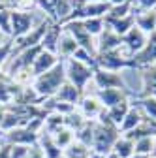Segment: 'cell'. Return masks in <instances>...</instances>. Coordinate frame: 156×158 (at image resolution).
<instances>
[{
  "instance_id": "cell-4",
  "label": "cell",
  "mask_w": 156,
  "mask_h": 158,
  "mask_svg": "<svg viewBox=\"0 0 156 158\" xmlns=\"http://www.w3.org/2000/svg\"><path fill=\"white\" fill-rule=\"evenodd\" d=\"M96 68L109 72H122V70H133V62L126 53H122V47H119L96 55Z\"/></svg>"
},
{
  "instance_id": "cell-25",
  "label": "cell",
  "mask_w": 156,
  "mask_h": 158,
  "mask_svg": "<svg viewBox=\"0 0 156 158\" xmlns=\"http://www.w3.org/2000/svg\"><path fill=\"white\" fill-rule=\"evenodd\" d=\"M53 139H55V143L60 147L62 151H66L73 141H75V132L72 130V128H68V126H64V128H60L56 134H53Z\"/></svg>"
},
{
  "instance_id": "cell-45",
  "label": "cell",
  "mask_w": 156,
  "mask_h": 158,
  "mask_svg": "<svg viewBox=\"0 0 156 158\" xmlns=\"http://www.w3.org/2000/svg\"><path fill=\"white\" fill-rule=\"evenodd\" d=\"M6 8V4H0V10H4Z\"/></svg>"
},
{
  "instance_id": "cell-36",
  "label": "cell",
  "mask_w": 156,
  "mask_h": 158,
  "mask_svg": "<svg viewBox=\"0 0 156 158\" xmlns=\"http://www.w3.org/2000/svg\"><path fill=\"white\" fill-rule=\"evenodd\" d=\"M87 2H94V0H72L73 8H75V6H83V4H87Z\"/></svg>"
},
{
  "instance_id": "cell-41",
  "label": "cell",
  "mask_w": 156,
  "mask_h": 158,
  "mask_svg": "<svg viewBox=\"0 0 156 158\" xmlns=\"http://www.w3.org/2000/svg\"><path fill=\"white\" fill-rule=\"evenodd\" d=\"M4 137H6V132H4L2 128H0V141H2V139H4Z\"/></svg>"
},
{
  "instance_id": "cell-26",
  "label": "cell",
  "mask_w": 156,
  "mask_h": 158,
  "mask_svg": "<svg viewBox=\"0 0 156 158\" xmlns=\"http://www.w3.org/2000/svg\"><path fill=\"white\" fill-rule=\"evenodd\" d=\"M111 152H115L117 156H121V158H130L133 154V141L128 139L126 135H119V139L115 141V147H113Z\"/></svg>"
},
{
  "instance_id": "cell-9",
  "label": "cell",
  "mask_w": 156,
  "mask_h": 158,
  "mask_svg": "<svg viewBox=\"0 0 156 158\" xmlns=\"http://www.w3.org/2000/svg\"><path fill=\"white\" fill-rule=\"evenodd\" d=\"M38 139H40V134L28 130L27 126L13 128V130L6 132V137H4V141H8L11 145H25V147H36Z\"/></svg>"
},
{
  "instance_id": "cell-47",
  "label": "cell",
  "mask_w": 156,
  "mask_h": 158,
  "mask_svg": "<svg viewBox=\"0 0 156 158\" xmlns=\"http://www.w3.org/2000/svg\"><path fill=\"white\" fill-rule=\"evenodd\" d=\"M6 4H8V2H6Z\"/></svg>"
},
{
  "instance_id": "cell-32",
  "label": "cell",
  "mask_w": 156,
  "mask_h": 158,
  "mask_svg": "<svg viewBox=\"0 0 156 158\" xmlns=\"http://www.w3.org/2000/svg\"><path fill=\"white\" fill-rule=\"evenodd\" d=\"M32 147H25V145H13L11 147V158H28Z\"/></svg>"
},
{
  "instance_id": "cell-46",
  "label": "cell",
  "mask_w": 156,
  "mask_h": 158,
  "mask_svg": "<svg viewBox=\"0 0 156 158\" xmlns=\"http://www.w3.org/2000/svg\"><path fill=\"white\" fill-rule=\"evenodd\" d=\"M154 11H156V8H154Z\"/></svg>"
},
{
  "instance_id": "cell-30",
  "label": "cell",
  "mask_w": 156,
  "mask_h": 158,
  "mask_svg": "<svg viewBox=\"0 0 156 158\" xmlns=\"http://www.w3.org/2000/svg\"><path fill=\"white\" fill-rule=\"evenodd\" d=\"M0 32L11 38V8L8 6L4 10H0Z\"/></svg>"
},
{
  "instance_id": "cell-27",
  "label": "cell",
  "mask_w": 156,
  "mask_h": 158,
  "mask_svg": "<svg viewBox=\"0 0 156 158\" xmlns=\"http://www.w3.org/2000/svg\"><path fill=\"white\" fill-rule=\"evenodd\" d=\"M128 15H133V0L119 4V6H111L105 19H122V17H128Z\"/></svg>"
},
{
  "instance_id": "cell-17",
  "label": "cell",
  "mask_w": 156,
  "mask_h": 158,
  "mask_svg": "<svg viewBox=\"0 0 156 158\" xmlns=\"http://www.w3.org/2000/svg\"><path fill=\"white\" fill-rule=\"evenodd\" d=\"M83 94H85V92H81L79 89H75L72 83L66 81L60 89H58V92L53 96V100L64 102V104H70V106H75V107H77V104H79V100H81Z\"/></svg>"
},
{
  "instance_id": "cell-37",
  "label": "cell",
  "mask_w": 156,
  "mask_h": 158,
  "mask_svg": "<svg viewBox=\"0 0 156 158\" xmlns=\"http://www.w3.org/2000/svg\"><path fill=\"white\" fill-rule=\"evenodd\" d=\"M111 6H119V4H124V2H130V0H107Z\"/></svg>"
},
{
  "instance_id": "cell-39",
  "label": "cell",
  "mask_w": 156,
  "mask_h": 158,
  "mask_svg": "<svg viewBox=\"0 0 156 158\" xmlns=\"http://www.w3.org/2000/svg\"><path fill=\"white\" fill-rule=\"evenodd\" d=\"M4 115H6V107H4V106H0V123H2Z\"/></svg>"
},
{
  "instance_id": "cell-29",
  "label": "cell",
  "mask_w": 156,
  "mask_h": 158,
  "mask_svg": "<svg viewBox=\"0 0 156 158\" xmlns=\"http://www.w3.org/2000/svg\"><path fill=\"white\" fill-rule=\"evenodd\" d=\"M154 137H156V135H154ZM154 137H141V139L133 141V152H135V154H147V156H152Z\"/></svg>"
},
{
  "instance_id": "cell-18",
  "label": "cell",
  "mask_w": 156,
  "mask_h": 158,
  "mask_svg": "<svg viewBox=\"0 0 156 158\" xmlns=\"http://www.w3.org/2000/svg\"><path fill=\"white\" fill-rule=\"evenodd\" d=\"M77 49H79L77 42L72 38V34H68V32L62 28V34H60V38H58V45H56V55H58V58H60V60L72 58Z\"/></svg>"
},
{
  "instance_id": "cell-24",
  "label": "cell",
  "mask_w": 156,
  "mask_h": 158,
  "mask_svg": "<svg viewBox=\"0 0 156 158\" xmlns=\"http://www.w3.org/2000/svg\"><path fill=\"white\" fill-rule=\"evenodd\" d=\"M135 104L139 106V109L143 111V115L147 118L156 123V98L152 96H138L135 98Z\"/></svg>"
},
{
  "instance_id": "cell-6",
  "label": "cell",
  "mask_w": 156,
  "mask_h": 158,
  "mask_svg": "<svg viewBox=\"0 0 156 158\" xmlns=\"http://www.w3.org/2000/svg\"><path fill=\"white\" fill-rule=\"evenodd\" d=\"M36 19L32 11H23V10H11V40H19L27 36L34 27Z\"/></svg>"
},
{
  "instance_id": "cell-13",
  "label": "cell",
  "mask_w": 156,
  "mask_h": 158,
  "mask_svg": "<svg viewBox=\"0 0 156 158\" xmlns=\"http://www.w3.org/2000/svg\"><path fill=\"white\" fill-rule=\"evenodd\" d=\"M58 62H60V58H58L55 53H49V51L42 49V51H40V55L36 56V60H34V64H32L30 72H32V75H34V77H38V75H42V73H45V72L53 70Z\"/></svg>"
},
{
  "instance_id": "cell-28",
  "label": "cell",
  "mask_w": 156,
  "mask_h": 158,
  "mask_svg": "<svg viewBox=\"0 0 156 158\" xmlns=\"http://www.w3.org/2000/svg\"><path fill=\"white\" fill-rule=\"evenodd\" d=\"M85 30L92 36V38H98L104 28H105V21H104V17H94V19H85V21H81Z\"/></svg>"
},
{
  "instance_id": "cell-8",
  "label": "cell",
  "mask_w": 156,
  "mask_h": 158,
  "mask_svg": "<svg viewBox=\"0 0 156 158\" xmlns=\"http://www.w3.org/2000/svg\"><path fill=\"white\" fill-rule=\"evenodd\" d=\"M132 62H133V70H141L156 62V32L149 34L145 47L132 56Z\"/></svg>"
},
{
  "instance_id": "cell-2",
  "label": "cell",
  "mask_w": 156,
  "mask_h": 158,
  "mask_svg": "<svg viewBox=\"0 0 156 158\" xmlns=\"http://www.w3.org/2000/svg\"><path fill=\"white\" fill-rule=\"evenodd\" d=\"M66 83V72H64V60H60L53 70L42 73L32 79L30 87L34 89V92L38 94L40 100H51V98L58 92L62 85Z\"/></svg>"
},
{
  "instance_id": "cell-23",
  "label": "cell",
  "mask_w": 156,
  "mask_h": 158,
  "mask_svg": "<svg viewBox=\"0 0 156 158\" xmlns=\"http://www.w3.org/2000/svg\"><path fill=\"white\" fill-rule=\"evenodd\" d=\"M104 21H105V27H109L117 36H124L130 28L135 27V21H133V15H128V17H122V19H105L104 17Z\"/></svg>"
},
{
  "instance_id": "cell-10",
  "label": "cell",
  "mask_w": 156,
  "mask_h": 158,
  "mask_svg": "<svg viewBox=\"0 0 156 158\" xmlns=\"http://www.w3.org/2000/svg\"><path fill=\"white\" fill-rule=\"evenodd\" d=\"M94 96L100 100V104H102L104 109H109V107L121 104L124 100H132L133 94L130 90H122V89H102V90L96 89V94Z\"/></svg>"
},
{
  "instance_id": "cell-3",
  "label": "cell",
  "mask_w": 156,
  "mask_h": 158,
  "mask_svg": "<svg viewBox=\"0 0 156 158\" xmlns=\"http://www.w3.org/2000/svg\"><path fill=\"white\" fill-rule=\"evenodd\" d=\"M94 70L92 66L88 64H83L75 58H66L64 60V72H66V81L72 83L75 89H79L81 92H85L87 85L92 81V75H94Z\"/></svg>"
},
{
  "instance_id": "cell-15",
  "label": "cell",
  "mask_w": 156,
  "mask_h": 158,
  "mask_svg": "<svg viewBox=\"0 0 156 158\" xmlns=\"http://www.w3.org/2000/svg\"><path fill=\"white\" fill-rule=\"evenodd\" d=\"M133 21L135 27L143 30L147 36L156 32V11L154 10H138L133 11Z\"/></svg>"
},
{
  "instance_id": "cell-21",
  "label": "cell",
  "mask_w": 156,
  "mask_h": 158,
  "mask_svg": "<svg viewBox=\"0 0 156 158\" xmlns=\"http://www.w3.org/2000/svg\"><path fill=\"white\" fill-rule=\"evenodd\" d=\"M62 34V25L60 23H53L49 27V30L45 32L43 40H42V47L49 53H55L56 55V45H58V38ZM58 56V55H56Z\"/></svg>"
},
{
  "instance_id": "cell-16",
  "label": "cell",
  "mask_w": 156,
  "mask_h": 158,
  "mask_svg": "<svg viewBox=\"0 0 156 158\" xmlns=\"http://www.w3.org/2000/svg\"><path fill=\"white\" fill-rule=\"evenodd\" d=\"M141 83H143V89L138 96L156 98V62L147 68H141Z\"/></svg>"
},
{
  "instance_id": "cell-22",
  "label": "cell",
  "mask_w": 156,
  "mask_h": 158,
  "mask_svg": "<svg viewBox=\"0 0 156 158\" xmlns=\"http://www.w3.org/2000/svg\"><path fill=\"white\" fill-rule=\"evenodd\" d=\"M130 107H132V100H124V102H121V104H117V106H113V107L105 109L104 113H105V117L109 118V121H111L117 128H119V126H121V123L124 121L126 113L130 111Z\"/></svg>"
},
{
  "instance_id": "cell-20",
  "label": "cell",
  "mask_w": 156,
  "mask_h": 158,
  "mask_svg": "<svg viewBox=\"0 0 156 158\" xmlns=\"http://www.w3.org/2000/svg\"><path fill=\"white\" fill-rule=\"evenodd\" d=\"M141 121H143V111L139 109V106L135 104V102H132V107H130V111L126 113L124 121H122V123H121V126H119V132H121V135H124V134L132 132V130H133L135 126H138Z\"/></svg>"
},
{
  "instance_id": "cell-7",
  "label": "cell",
  "mask_w": 156,
  "mask_h": 158,
  "mask_svg": "<svg viewBox=\"0 0 156 158\" xmlns=\"http://www.w3.org/2000/svg\"><path fill=\"white\" fill-rule=\"evenodd\" d=\"M92 83L98 87V90L102 89H122L128 90V85L124 81V77L121 72H109V70H100L96 68L94 75H92Z\"/></svg>"
},
{
  "instance_id": "cell-35",
  "label": "cell",
  "mask_w": 156,
  "mask_h": 158,
  "mask_svg": "<svg viewBox=\"0 0 156 158\" xmlns=\"http://www.w3.org/2000/svg\"><path fill=\"white\" fill-rule=\"evenodd\" d=\"M28 158H45V154L42 152V149H40V147L36 145V147H32V149H30V152H28Z\"/></svg>"
},
{
  "instance_id": "cell-5",
  "label": "cell",
  "mask_w": 156,
  "mask_h": 158,
  "mask_svg": "<svg viewBox=\"0 0 156 158\" xmlns=\"http://www.w3.org/2000/svg\"><path fill=\"white\" fill-rule=\"evenodd\" d=\"M62 28L68 34H72V38L77 42V45H79V47L87 49L94 56L98 55V53H96V42H94V38L85 30V27H83L81 21H77V19H75V21H66V23H62Z\"/></svg>"
},
{
  "instance_id": "cell-12",
  "label": "cell",
  "mask_w": 156,
  "mask_h": 158,
  "mask_svg": "<svg viewBox=\"0 0 156 158\" xmlns=\"http://www.w3.org/2000/svg\"><path fill=\"white\" fill-rule=\"evenodd\" d=\"M77 113H79L85 121H96L102 113H104V107L100 104V100L96 96H88V94H83L79 104H77Z\"/></svg>"
},
{
  "instance_id": "cell-40",
  "label": "cell",
  "mask_w": 156,
  "mask_h": 158,
  "mask_svg": "<svg viewBox=\"0 0 156 158\" xmlns=\"http://www.w3.org/2000/svg\"><path fill=\"white\" fill-rule=\"evenodd\" d=\"M130 158H152V156H147V154H135V152H133Z\"/></svg>"
},
{
  "instance_id": "cell-11",
  "label": "cell",
  "mask_w": 156,
  "mask_h": 158,
  "mask_svg": "<svg viewBox=\"0 0 156 158\" xmlns=\"http://www.w3.org/2000/svg\"><path fill=\"white\" fill-rule=\"evenodd\" d=\"M147 40H149V36H147L143 30H139L138 27H133V28H130V30L122 36V49H126V51H128V56L132 58L135 53H139V51L145 47Z\"/></svg>"
},
{
  "instance_id": "cell-34",
  "label": "cell",
  "mask_w": 156,
  "mask_h": 158,
  "mask_svg": "<svg viewBox=\"0 0 156 158\" xmlns=\"http://www.w3.org/2000/svg\"><path fill=\"white\" fill-rule=\"evenodd\" d=\"M11 143H8V141H0V158H11Z\"/></svg>"
},
{
  "instance_id": "cell-38",
  "label": "cell",
  "mask_w": 156,
  "mask_h": 158,
  "mask_svg": "<svg viewBox=\"0 0 156 158\" xmlns=\"http://www.w3.org/2000/svg\"><path fill=\"white\" fill-rule=\"evenodd\" d=\"M8 40H11V38H8V36H4L2 32H0V45H2V44H6Z\"/></svg>"
},
{
  "instance_id": "cell-31",
  "label": "cell",
  "mask_w": 156,
  "mask_h": 158,
  "mask_svg": "<svg viewBox=\"0 0 156 158\" xmlns=\"http://www.w3.org/2000/svg\"><path fill=\"white\" fill-rule=\"evenodd\" d=\"M11 56H13V40H8L6 44L0 45V70L10 62Z\"/></svg>"
},
{
  "instance_id": "cell-42",
  "label": "cell",
  "mask_w": 156,
  "mask_h": 158,
  "mask_svg": "<svg viewBox=\"0 0 156 158\" xmlns=\"http://www.w3.org/2000/svg\"><path fill=\"white\" fill-rule=\"evenodd\" d=\"M105 158H121V156H117V154H115V152H109V154H107V156H105Z\"/></svg>"
},
{
  "instance_id": "cell-33",
  "label": "cell",
  "mask_w": 156,
  "mask_h": 158,
  "mask_svg": "<svg viewBox=\"0 0 156 158\" xmlns=\"http://www.w3.org/2000/svg\"><path fill=\"white\" fill-rule=\"evenodd\" d=\"M156 0H133V11L138 10H154Z\"/></svg>"
},
{
  "instance_id": "cell-43",
  "label": "cell",
  "mask_w": 156,
  "mask_h": 158,
  "mask_svg": "<svg viewBox=\"0 0 156 158\" xmlns=\"http://www.w3.org/2000/svg\"><path fill=\"white\" fill-rule=\"evenodd\" d=\"M152 158H156V137H154V149H152Z\"/></svg>"
},
{
  "instance_id": "cell-44",
  "label": "cell",
  "mask_w": 156,
  "mask_h": 158,
  "mask_svg": "<svg viewBox=\"0 0 156 158\" xmlns=\"http://www.w3.org/2000/svg\"><path fill=\"white\" fill-rule=\"evenodd\" d=\"M6 2H8V0H0V4H6ZM6 6H8V4H6Z\"/></svg>"
},
{
  "instance_id": "cell-14",
  "label": "cell",
  "mask_w": 156,
  "mask_h": 158,
  "mask_svg": "<svg viewBox=\"0 0 156 158\" xmlns=\"http://www.w3.org/2000/svg\"><path fill=\"white\" fill-rule=\"evenodd\" d=\"M94 42H96V53H105V51H113V49L122 47V38L117 36L109 27H105L98 38H94Z\"/></svg>"
},
{
  "instance_id": "cell-1",
  "label": "cell",
  "mask_w": 156,
  "mask_h": 158,
  "mask_svg": "<svg viewBox=\"0 0 156 158\" xmlns=\"http://www.w3.org/2000/svg\"><path fill=\"white\" fill-rule=\"evenodd\" d=\"M119 135H121L119 128H117L109 118L105 117V113H102L94 121V135H92V147H90V151L94 154H98V156H107L113 151L115 141L119 139Z\"/></svg>"
},
{
  "instance_id": "cell-19",
  "label": "cell",
  "mask_w": 156,
  "mask_h": 158,
  "mask_svg": "<svg viewBox=\"0 0 156 158\" xmlns=\"http://www.w3.org/2000/svg\"><path fill=\"white\" fill-rule=\"evenodd\" d=\"M38 147L42 149V152L45 154V158H62V154H64V151L55 143L53 135H51V134H47L45 130H42V132H40Z\"/></svg>"
}]
</instances>
